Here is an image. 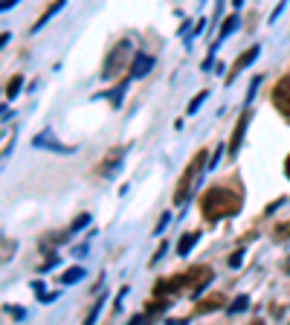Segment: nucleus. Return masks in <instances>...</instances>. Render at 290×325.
Segmentation results:
<instances>
[{
  "label": "nucleus",
  "mask_w": 290,
  "mask_h": 325,
  "mask_svg": "<svg viewBox=\"0 0 290 325\" xmlns=\"http://www.w3.org/2000/svg\"><path fill=\"white\" fill-rule=\"evenodd\" d=\"M244 197L238 192H232L229 186H209V192L203 195L200 206H203V215L209 221H218V218H229L238 212Z\"/></svg>",
  "instance_id": "nucleus-1"
},
{
  "label": "nucleus",
  "mask_w": 290,
  "mask_h": 325,
  "mask_svg": "<svg viewBox=\"0 0 290 325\" xmlns=\"http://www.w3.org/2000/svg\"><path fill=\"white\" fill-rule=\"evenodd\" d=\"M209 172V160L203 151H197L195 157H192V162H189V169H186V174L180 177V183H177V192H174V203H186L189 200V195L197 189V183H200V174Z\"/></svg>",
  "instance_id": "nucleus-2"
},
{
  "label": "nucleus",
  "mask_w": 290,
  "mask_h": 325,
  "mask_svg": "<svg viewBox=\"0 0 290 325\" xmlns=\"http://www.w3.org/2000/svg\"><path fill=\"white\" fill-rule=\"evenodd\" d=\"M128 49H131V41H122V44H116V49H110V56L104 58V70H102L104 79H110L116 73V67L122 64V58L128 56Z\"/></svg>",
  "instance_id": "nucleus-3"
},
{
  "label": "nucleus",
  "mask_w": 290,
  "mask_h": 325,
  "mask_svg": "<svg viewBox=\"0 0 290 325\" xmlns=\"http://www.w3.org/2000/svg\"><path fill=\"white\" fill-rule=\"evenodd\" d=\"M273 99H276V107H278V111L290 116V76H284V79L276 84V90H273Z\"/></svg>",
  "instance_id": "nucleus-4"
},
{
  "label": "nucleus",
  "mask_w": 290,
  "mask_h": 325,
  "mask_svg": "<svg viewBox=\"0 0 290 325\" xmlns=\"http://www.w3.org/2000/svg\"><path fill=\"white\" fill-rule=\"evenodd\" d=\"M151 67H154V58L145 56V52H137L134 56V64H131V76L134 79H142V76H148Z\"/></svg>",
  "instance_id": "nucleus-5"
},
{
  "label": "nucleus",
  "mask_w": 290,
  "mask_h": 325,
  "mask_svg": "<svg viewBox=\"0 0 290 325\" xmlns=\"http://www.w3.org/2000/svg\"><path fill=\"white\" fill-rule=\"evenodd\" d=\"M32 148H49V151H61V154H70V145H61L58 139H52L49 134H38V137H32Z\"/></svg>",
  "instance_id": "nucleus-6"
},
{
  "label": "nucleus",
  "mask_w": 290,
  "mask_h": 325,
  "mask_svg": "<svg viewBox=\"0 0 290 325\" xmlns=\"http://www.w3.org/2000/svg\"><path fill=\"white\" fill-rule=\"evenodd\" d=\"M247 125H250V114H244L241 119H238L235 131H232V139H229V151H232V154L241 148V139H244V134H247Z\"/></svg>",
  "instance_id": "nucleus-7"
},
{
  "label": "nucleus",
  "mask_w": 290,
  "mask_h": 325,
  "mask_svg": "<svg viewBox=\"0 0 290 325\" xmlns=\"http://www.w3.org/2000/svg\"><path fill=\"white\" fill-rule=\"evenodd\" d=\"M200 241V232H186L183 238H180V244H177V255L180 258H186V255L192 253V247Z\"/></svg>",
  "instance_id": "nucleus-8"
},
{
  "label": "nucleus",
  "mask_w": 290,
  "mask_h": 325,
  "mask_svg": "<svg viewBox=\"0 0 290 325\" xmlns=\"http://www.w3.org/2000/svg\"><path fill=\"white\" fill-rule=\"evenodd\" d=\"M258 49H261V46H250V49H247V52H244V56L235 61V67H232V76H235L238 70H244L247 64H253L255 58H258ZM232 76H229V79H232Z\"/></svg>",
  "instance_id": "nucleus-9"
},
{
  "label": "nucleus",
  "mask_w": 290,
  "mask_h": 325,
  "mask_svg": "<svg viewBox=\"0 0 290 325\" xmlns=\"http://www.w3.org/2000/svg\"><path fill=\"white\" fill-rule=\"evenodd\" d=\"M79 279H84V267L76 264V267H70V270H64V273L58 276V282H61V285H76Z\"/></svg>",
  "instance_id": "nucleus-10"
},
{
  "label": "nucleus",
  "mask_w": 290,
  "mask_h": 325,
  "mask_svg": "<svg viewBox=\"0 0 290 325\" xmlns=\"http://www.w3.org/2000/svg\"><path fill=\"white\" fill-rule=\"evenodd\" d=\"M21 87H23V76L18 73V76H12V81L6 84V99H15V96L21 93Z\"/></svg>",
  "instance_id": "nucleus-11"
},
{
  "label": "nucleus",
  "mask_w": 290,
  "mask_h": 325,
  "mask_svg": "<svg viewBox=\"0 0 290 325\" xmlns=\"http://www.w3.org/2000/svg\"><path fill=\"white\" fill-rule=\"evenodd\" d=\"M61 6H64V3H52V6H49V9H46L44 15H41V21H38V23L32 26V32H38V29H41V26H44V23L49 21V18H52V15H55V12L61 9Z\"/></svg>",
  "instance_id": "nucleus-12"
},
{
  "label": "nucleus",
  "mask_w": 290,
  "mask_h": 325,
  "mask_svg": "<svg viewBox=\"0 0 290 325\" xmlns=\"http://www.w3.org/2000/svg\"><path fill=\"white\" fill-rule=\"evenodd\" d=\"M102 308H104V296H99V299H96V305L90 308V313H87V319H84V325H93V322H96V316L102 313Z\"/></svg>",
  "instance_id": "nucleus-13"
},
{
  "label": "nucleus",
  "mask_w": 290,
  "mask_h": 325,
  "mask_svg": "<svg viewBox=\"0 0 290 325\" xmlns=\"http://www.w3.org/2000/svg\"><path fill=\"white\" fill-rule=\"evenodd\" d=\"M206 96H209V90H200V93H197L195 99L189 102V107H186V114H197V107H200V104L206 102Z\"/></svg>",
  "instance_id": "nucleus-14"
},
{
  "label": "nucleus",
  "mask_w": 290,
  "mask_h": 325,
  "mask_svg": "<svg viewBox=\"0 0 290 325\" xmlns=\"http://www.w3.org/2000/svg\"><path fill=\"white\" fill-rule=\"evenodd\" d=\"M220 305H223V296H209V299L203 302V305H200L197 311H200V313H206V311H215V308H220Z\"/></svg>",
  "instance_id": "nucleus-15"
},
{
  "label": "nucleus",
  "mask_w": 290,
  "mask_h": 325,
  "mask_svg": "<svg viewBox=\"0 0 290 325\" xmlns=\"http://www.w3.org/2000/svg\"><path fill=\"white\" fill-rule=\"evenodd\" d=\"M223 151H226V145H223V142H218L215 154L209 157V172H212V169H218V162H220V157H223Z\"/></svg>",
  "instance_id": "nucleus-16"
},
{
  "label": "nucleus",
  "mask_w": 290,
  "mask_h": 325,
  "mask_svg": "<svg viewBox=\"0 0 290 325\" xmlns=\"http://www.w3.org/2000/svg\"><path fill=\"white\" fill-rule=\"evenodd\" d=\"M125 87H128V79L122 81V84H119V87H116L113 93H107V96H110V99H113V104H116V107H119V104H122V93H125Z\"/></svg>",
  "instance_id": "nucleus-17"
},
{
  "label": "nucleus",
  "mask_w": 290,
  "mask_h": 325,
  "mask_svg": "<svg viewBox=\"0 0 290 325\" xmlns=\"http://www.w3.org/2000/svg\"><path fill=\"white\" fill-rule=\"evenodd\" d=\"M90 224V215H79V218L73 221V227H70V232H79L81 227H87Z\"/></svg>",
  "instance_id": "nucleus-18"
},
{
  "label": "nucleus",
  "mask_w": 290,
  "mask_h": 325,
  "mask_svg": "<svg viewBox=\"0 0 290 325\" xmlns=\"http://www.w3.org/2000/svg\"><path fill=\"white\" fill-rule=\"evenodd\" d=\"M247 308V296H238V299L229 305V313H238V311H244Z\"/></svg>",
  "instance_id": "nucleus-19"
},
{
  "label": "nucleus",
  "mask_w": 290,
  "mask_h": 325,
  "mask_svg": "<svg viewBox=\"0 0 290 325\" xmlns=\"http://www.w3.org/2000/svg\"><path fill=\"white\" fill-rule=\"evenodd\" d=\"M125 296H128V288H122L119 293H116V305H113V308H122V302H125Z\"/></svg>",
  "instance_id": "nucleus-20"
},
{
  "label": "nucleus",
  "mask_w": 290,
  "mask_h": 325,
  "mask_svg": "<svg viewBox=\"0 0 290 325\" xmlns=\"http://www.w3.org/2000/svg\"><path fill=\"white\" fill-rule=\"evenodd\" d=\"M276 235L287 238V235H290V224H281V227H276Z\"/></svg>",
  "instance_id": "nucleus-21"
},
{
  "label": "nucleus",
  "mask_w": 290,
  "mask_h": 325,
  "mask_svg": "<svg viewBox=\"0 0 290 325\" xmlns=\"http://www.w3.org/2000/svg\"><path fill=\"white\" fill-rule=\"evenodd\" d=\"M241 261H244V253H235V255L229 258V267H238Z\"/></svg>",
  "instance_id": "nucleus-22"
},
{
  "label": "nucleus",
  "mask_w": 290,
  "mask_h": 325,
  "mask_svg": "<svg viewBox=\"0 0 290 325\" xmlns=\"http://www.w3.org/2000/svg\"><path fill=\"white\" fill-rule=\"evenodd\" d=\"M168 221H171V215H162V218H160V224H157V232H162V230H165V224H168Z\"/></svg>",
  "instance_id": "nucleus-23"
},
{
  "label": "nucleus",
  "mask_w": 290,
  "mask_h": 325,
  "mask_svg": "<svg viewBox=\"0 0 290 325\" xmlns=\"http://www.w3.org/2000/svg\"><path fill=\"white\" fill-rule=\"evenodd\" d=\"M32 290H35V293H41V296H44V282H32Z\"/></svg>",
  "instance_id": "nucleus-24"
},
{
  "label": "nucleus",
  "mask_w": 290,
  "mask_h": 325,
  "mask_svg": "<svg viewBox=\"0 0 290 325\" xmlns=\"http://www.w3.org/2000/svg\"><path fill=\"white\" fill-rule=\"evenodd\" d=\"M142 322H145V316H134V319H131L128 325H142Z\"/></svg>",
  "instance_id": "nucleus-25"
},
{
  "label": "nucleus",
  "mask_w": 290,
  "mask_h": 325,
  "mask_svg": "<svg viewBox=\"0 0 290 325\" xmlns=\"http://www.w3.org/2000/svg\"><path fill=\"white\" fill-rule=\"evenodd\" d=\"M287 177H290V157H287Z\"/></svg>",
  "instance_id": "nucleus-26"
}]
</instances>
